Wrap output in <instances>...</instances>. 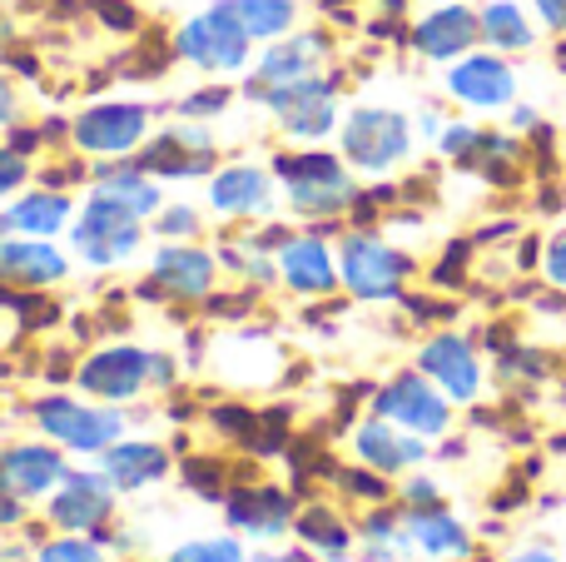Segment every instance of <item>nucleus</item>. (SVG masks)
Wrapping results in <instances>:
<instances>
[{"mask_svg": "<svg viewBox=\"0 0 566 562\" xmlns=\"http://www.w3.org/2000/svg\"><path fill=\"white\" fill-rule=\"evenodd\" d=\"M274 175L283 179V195L298 215L308 219H328V215H343V209L358 199L353 189L348 169L343 159L323 155V149H303V155H279L274 159Z\"/></svg>", "mask_w": 566, "mask_h": 562, "instance_id": "nucleus-1", "label": "nucleus"}, {"mask_svg": "<svg viewBox=\"0 0 566 562\" xmlns=\"http://www.w3.org/2000/svg\"><path fill=\"white\" fill-rule=\"evenodd\" d=\"M249 50H254V40H249V30L234 20L229 0H214L205 15L185 20V25L175 30V55L195 70H209V75H234V70H244Z\"/></svg>", "mask_w": 566, "mask_h": 562, "instance_id": "nucleus-2", "label": "nucleus"}, {"mask_svg": "<svg viewBox=\"0 0 566 562\" xmlns=\"http://www.w3.org/2000/svg\"><path fill=\"white\" fill-rule=\"evenodd\" d=\"M139 239H145V219H135L129 209L109 205V199H99V195H90L85 205H80V215L70 219V249H75V259H85L90 269L125 264L139 249Z\"/></svg>", "mask_w": 566, "mask_h": 562, "instance_id": "nucleus-3", "label": "nucleus"}, {"mask_svg": "<svg viewBox=\"0 0 566 562\" xmlns=\"http://www.w3.org/2000/svg\"><path fill=\"white\" fill-rule=\"evenodd\" d=\"M343 139V159L353 169H368V175H388L392 165H402L412 149V125L398 115V110L382 105H363L343 119L338 129Z\"/></svg>", "mask_w": 566, "mask_h": 562, "instance_id": "nucleus-4", "label": "nucleus"}, {"mask_svg": "<svg viewBox=\"0 0 566 562\" xmlns=\"http://www.w3.org/2000/svg\"><path fill=\"white\" fill-rule=\"evenodd\" d=\"M149 135V105L139 100H99L70 119V145H80L95 159H125L145 145Z\"/></svg>", "mask_w": 566, "mask_h": 562, "instance_id": "nucleus-5", "label": "nucleus"}, {"mask_svg": "<svg viewBox=\"0 0 566 562\" xmlns=\"http://www.w3.org/2000/svg\"><path fill=\"white\" fill-rule=\"evenodd\" d=\"M259 105H264L283 125V135H293V139H323L338 125V90H333L328 75H308V80H298V85L269 90Z\"/></svg>", "mask_w": 566, "mask_h": 562, "instance_id": "nucleus-6", "label": "nucleus"}, {"mask_svg": "<svg viewBox=\"0 0 566 562\" xmlns=\"http://www.w3.org/2000/svg\"><path fill=\"white\" fill-rule=\"evenodd\" d=\"M35 424L45 428L55 444L75 448V454H105L109 444H119L125 418H119L115 408H90V404H75V398L55 394V398H40L35 404Z\"/></svg>", "mask_w": 566, "mask_h": 562, "instance_id": "nucleus-7", "label": "nucleus"}, {"mask_svg": "<svg viewBox=\"0 0 566 562\" xmlns=\"http://www.w3.org/2000/svg\"><path fill=\"white\" fill-rule=\"evenodd\" d=\"M338 279L358 299H392L408 279V254L373 235H348L338 249Z\"/></svg>", "mask_w": 566, "mask_h": 562, "instance_id": "nucleus-8", "label": "nucleus"}, {"mask_svg": "<svg viewBox=\"0 0 566 562\" xmlns=\"http://www.w3.org/2000/svg\"><path fill=\"white\" fill-rule=\"evenodd\" d=\"M75 384L90 398H105V404H129L135 394H145L149 384V354L135 344H115V348H95V354L80 364Z\"/></svg>", "mask_w": 566, "mask_h": 562, "instance_id": "nucleus-9", "label": "nucleus"}, {"mask_svg": "<svg viewBox=\"0 0 566 562\" xmlns=\"http://www.w3.org/2000/svg\"><path fill=\"white\" fill-rule=\"evenodd\" d=\"M139 165L155 179H199L214 175V135L205 129V119H185V125L165 129L155 145L139 155Z\"/></svg>", "mask_w": 566, "mask_h": 562, "instance_id": "nucleus-10", "label": "nucleus"}, {"mask_svg": "<svg viewBox=\"0 0 566 562\" xmlns=\"http://www.w3.org/2000/svg\"><path fill=\"white\" fill-rule=\"evenodd\" d=\"M323 55H328V40L303 30V35H279L269 40V50L259 55L254 75H249V100H264L269 90H283V85H298V80L318 75Z\"/></svg>", "mask_w": 566, "mask_h": 562, "instance_id": "nucleus-11", "label": "nucleus"}, {"mask_svg": "<svg viewBox=\"0 0 566 562\" xmlns=\"http://www.w3.org/2000/svg\"><path fill=\"white\" fill-rule=\"evenodd\" d=\"M214 274H219V259L209 249L195 244H165L149 264V284L145 294H165L179 299V304H195V299L214 294Z\"/></svg>", "mask_w": 566, "mask_h": 562, "instance_id": "nucleus-12", "label": "nucleus"}, {"mask_svg": "<svg viewBox=\"0 0 566 562\" xmlns=\"http://www.w3.org/2000/svg\"><path fill=\"white\" fill-rule=\"evenodd\" d=\"M373 408H378V418H388V424L408 428V434H422V438H438L442 428H448V398H442L438 388H428V378H418V374L392 378V384L373 398Z\"/></svg>", "mask_w": 566, "mask_h": 562, "instance_id": "nucleus-13", "label": "nucleus"}, {"mask_svg": "<svg viewBox=\"0 0 566 562\" xmlns=\"http://www.w3.org/2000/svg\"><path fill=\"white\" fill-rule=\"evenodd\" d=\"M115 513V483L105 473H65L60 493L50 498V523L65 533H95Z\"/></svg>", "mask_w": 566, "mask_h": 562, "instance_id": "nucleus-14", "label": "nucleus"}, {"mask_svg": "<svg viewBox=\"0 0 566 562\" xmlns=\"http://www.w3.org/2000/svg\"><path fill=\"white\" fill-rule=\"evenodd\" d=\"M65 274H70V259L50 239H30V235L0 239V284L6 289H50Z\"/></svg>", "mask_w": 566, "mask_h": 562, "instance_id": "nucleus-15", "label": "nucleus"}, {"mask_svg": "<svg viewBox=\"0 0 566 562\" xmlns=\"http://www.w3.org/2000/svg\"><path fill=\"white\" fill-rule=\"evenodd\" d=\"M209 205L229 219H254L274 209V175L259 165H224L209 179Z\"/></svg>", "mask_w": 566, "mask_h": 562, "instance_id": "nucleus-16", "label": "nucleus"}, {"mask_svg": "<svg viewBox=\"0 0 566 562\" xmlns=\"http://www.w3.org/2000/svg\"><path fill=\"white\" fill-rule=\"evenodd\" d=\"M90 195L109 199V205L129 209L135 219H155L165 209V195H159V179L149 175L139 159H105L95 169V189Z\"/></svg>", "mask_w": 566, "mask_h": 562, "instance_id": "nucleus-17", "label": "nucleus"}, {"mask_svg": "<svg viewBox=\"0 0 566 562\" xmlns=\"http://www.w3.org/2000/svg\"><path fill=\"white\" fill-rule=\"evenodd\" d=\"M482 35V20L468 6H438L432 15H422L412 25V45L428 60H462Z\"/></svg>", "mask_w": 566, "mask_h": 562, "instance_id": "nucleus-18", "label": "nucleus"}, {"mask_svg": "<svg viewBox=\"0 0 566 562\" xmlns=\"http://www.w3.org/2000/svg\"><path fill=\"white\" fill-rule=\"evenodd\" d=\"M422 374H428L448 398H458V404L478 398V384H482L478 354H472V348L462 344L458 334H438V339H428V348H422Z\"/></svg>", "mask_w": 566, "mask_h": 562, "instance_id": "nucleus-19", "label": "nucleus"}, {"mask_svg": "<svg viewBox=\"0 0 566 562\" xmlns=\"http://www.w3.org/2000/svg\"><path fill=\"white\" fill-rule=\"evenodd\" d=\"M55 483H65V464H60L55 448L20 444V448H6V454H0V493L40 498Z\"/></svg>", "mask_w": 566, "mask_h": 562, "instance_id": "nucleus-20", "label": "nucleus"}, {"mask_svg": "<svg viewBox=\"0 0 566 562\" xmlns=\"http://www.w3.org/2000/svg\"><path fill=\"white\" fill-rule=\"evenodd\" d=\"M448 90L462 100V105H478V110H497L512 100L517 80L512 70L502 65L497 55H462L458 65L448 70Z\"/></svg>", "mask_w": 566, "mask_h": 562, "instance_id": "nucleus-21", "label": "nucleus"}, {"mask_svg": "<svg viewBox=\"0 0 566 562\" xmlns=\"http://www.w3.org/2000/svg\"><path fill=\"white\" fill-rule=\"evenodd\" d=\"M279 279L298 294H328L338 284V264L333 249L318 235H289V244L279 249Z\"/></svg>", "mask_w": 566, "mask_h": 562, "instance_id": "nucleus-22", "label": "nucleus"}, {"mask_svg": "<svg viewBox=\"0 0 566 562\" xmlns=\"http://www.w3.org/2000/svg\"><path fill=\"white\" fill-rule=\"evenodd\" d=\"M10 235H30V239H55L70 229L75 219V199L60 195V189H25L15 205L6 209Z\"/></svg>", "mask_w": 566, "mask_h": 562, "instance_id": "nucleus-23", "label": "nucleus"}, {"mask_svg": "<svg viewBox=\"0 0 566 562\" xmlns=\"http://www.w3.org/2000/svg\"><path fill=\"white\" fill-rule=\"evenodd\" d=\"M229 523L254 538H279L289 533L293 508L279 488H239V493H229Z\"/></svg>", "mask_w": 566, "mask_h": 562, "instance_id": "nucleus-24", "label": "nucleus"}, {"mask_svg": "<svg viewBox=\"0 0 566 562\" xmlns=\"http://www.w3.org/2000/svg\"><path fill=\"white\" fill-rule=\"evenodd\" d=\"M358 454L378 473H402V468L422 464V444L412 434H398V424H388V418H373L358 428Z\"/></svg>", "mask_w": 566, "mask_h": 562, "instance_id": "nucleus-25", "label": "nucleus"}, {"mask_svg": "<svg viewBox=\"0 0 566 562\" xmlns=\"http://www.w3.org/2000/svg\"><path fill=\"white\" fill-rule=\"evenodd\" d=\"M402 528H408L412 543H418L422 553H432V558H462L468 553V533H462V523H452V513H442L438 503L408 508Z\"/></svg>", "mask_w": 566, "mask_h": 562, "instance_id": "nucleus-26", "label": "nucleus"}, {"mask_svg": "<svg viewBox=\"0 0 566 562\" xmlns=\"http://www.w3.org/2000/svg\"><path fill=\"white\" fill-rule=\"evenodd\" d=\"M99 468H105V478L115 488H145V483H155V478H165L169 458H165V448H155V444H109Z\"/></svg>", "mask_w": 566, "mask_h": 562, "instance_id": "nucleus-27", "label": "nucleus"}, {"mask_svg": "<svg viewBox=\"0 0 566 562\" xmlns=\"http://www.w3.org/2000/svg\"><path fill=\"white\" fill-rule=\"evenodd\" d=\"M234 20L249 30V40H279L293 30L298 20V6L293 0H229Z\"/></svg>", "mask_w": 566, "mask_h": 562, "instance_id": "nucleus-28", "label": "nucleus"}, {"mask_svg": "<svg viewBox=\"0 0 566 562\" xmlns=\"http://www.w3.org/2000/svg\"><path fill=\"white\" fill-rule=\"evenodd\" d=\"M478 20H482V35H488L497 50H527L532 45V20L522 15L517 0H492Z\"/></svg>", "mask_w": 566, "mask_h": 562, "instance_id": "nucleus-29", "label": "nucleus"}, {"mask_svg": "<svg viewBox=\"0 0 566 562\" xmlns=\"http://www.w3.org/2000/svg\"><path fill=\"white\" fill-rule=\"evenodd\" d=\"M298 533H303V543H313L323 558H333V562L348 558V528H343L328 508H308V513L298 518Z\"/></svg>", "mask_w": 566, "mask_h": 562, "instance_id": "nucleus-30", "label": "nucleus"}, {"mask_svg": "<svg viewBox=\"0 0 566 562\" xmlns=\"http://www.w3.org/2000/svg\"><path fill=\"white\" fill-rule=\"evenodd\" d=\"M199 225H205V219H199L195 205H165V209L155 215V235L169 239V244H179V239H195Z\"/></svg>", "mask_w": 566, "mask_h": 562, "instance_id": "nucleus-31", "label": "nucleus"}, {"mask_svg": "<svg viewBox=\"0 0 566 562\" xmlns=\"http://www.w3.org/2000/svg\"><path fill=\"white\" fill-rule=\"evenodd\" d=\"M169 562H249V558H244V548H239L234 538H205V543L175 548V558Z\"/></svg>", "mask_w": 566, "mask_h": 562, "instance_id": "nucleus-32", "label": "nucleus"}, {"mask_svg": "<svg viewBox=\"0 0 566 562\" xmlns=\"http://www.w3.org/2000/svg\"><path fill=\"white\" fill-rule=\"evenodd\" d=\"M229 105H234V90H229V85H209V90H195V95L179 100V115H185V119H214V115H224Z\"/></svg>", "mask_w": 566, "mask_h": 562, "instance_id": "nucleus-33", "label": "nucleus"}, {"mask_svg": "<svg viewBox=\"0 0 566 562\" xmlns=\"http://www.w3.org/2000/svg\"><path fill=\"white\" fill-rule=\"evenodd\" d=\"M25 179H30V159L20 155L15 145H0V199L20 195V189H25Z\"/></svg>", "mask_w": 566, "mask_h": 562, "instance_id": "nucleus-34", "label": "nucleus"}, {"mask_svg": "<svg viewBox=\"0 0 566 562\" xmlns=\"http://www.w3.org/2000/svg\"><path fill=\"white\" fill-rule=\"evenodd\" d=\"M40 562H105L95 553V543H80V538H60V543H50Z\"/></svg>", "mask_w": 566, "mask_h": 562, "instance_id": "nucleus-35", "label": "nucleus"}, {"mask_svg": "<svg viewBox=\"0 0 566 562\" xmlns=\"http://www.w3.org/2000/svg\"><path fill=\"white\" fill-rule=\"evenodd\" d=\"M482 145V135L472 125H452V129H442V149H448L452 159H472V149Z\"/></svg>", "mask_w": 566, "mask_h": 562, "instance_id": "nucleus-36", "label": "nucleus"}, {"mask_svg": "<svg viewBox=\"0 0 566 562\" xmlns=\"http://www.w3.org/2000/svg\"><path fill=\"white\" fill-rule=\"evenodd\" d=\"M214 424L224 428V434H234V438H254L259 418L249 414V408H219V414H214Z\"/></svg>", "mask_w": 566, "mask_h": 562, "instance_id": "nucleus-37", "label": "nucleus"}, {"mask_svg": "<svg viewBox=\"0 0 566 562\" xmlns=\"http://www.w3.org/2000/svg\"><path fill=\"white\" fill-rule=\"evenodd\" d=\"M547 279L557 289H566V235L552 239V249H547Z\"/></svg>", "mask_w": 566, "mask_h": 562, "instance_id": "nucleus-38", "label": "nucleus"}, {"mask_svg": "<svg viewBox=\"0 0 566 562\" xmlns=\"http://www.w3.org/2000/svg\"><path fill=\"white\" fill-rule=\"evenodd\" d=\"M185 478H189V488H199V493H219V468L214 464H189Z\"/></svg>", "mask_w": 566, "mask_h": 562, "instance_id": "nucleus-39", "label": "nucleus"}, {"mask_svg": "<svg viewBox=\"0 0 566 562\" xmlns=\"http://www.w3.org/2000/svg\"><path fill=\"white\" fill-rule=\"evenodd\" d=\"M95 10L105 15V25H119V30H135V10L119 6V0H95Z\"/></svg>", "mask_w": 566, "mask_h": 562, "instance_id": "nucleus-40", "label": "nucleus"}, {"mask_svg": "<svg viewBox=\"0 0 566 562\" xmlns=\"http://www.w3.org/2000/svg\"><path fill=\"white\" fill-rule=\"evenodd\" d=\"M6 125H15V85L0 75V129Z\"/></svg>", "mask_w": 566, "mask_h": 562, "instance_id": "nucleus-41", "label": "nucleus"}, {"mask_svg": "<svg viewBox=\"0 0 566 562\" xmlns=\"http://www.w3.org/2000/svg\"><path fill=\"white\" fill-rule=\"evenodd\" d=\"M408 503H418V508L438 503V488H432L428 478H412V483H408Z\"/></svg>", "mask_w": 566, "mask_h": 562, "instance_id": "nucleus-42", "label": "nucleus"}, {"mask_svg": "<svg viewBox=\"0 0 566 562\" xmlns=\"http://www.w3.org/2000/svg\"><path fill=\"white\" fill-rule=\"evenodd\" d=\"M149 378H155L159 388H169V384H175V364H169L165 354H149Z\"/></svg>", "mask_w": 566, "mask_h": 562, "instance_id": "nucleus-43", "label": "nucleus"}, {"mask_svg": "<svg viewBox=\"0 0 566 562\" xmlns=\"http://www.w3.org/2000/svg\"><path fill=\"white\" fill-rule=\"evenodd\" d=\"M537 10L552 30H566V0H537Z\"/></svg>", "mask_w": 566, "mask_h": 562, "instance_id": "nucleus-44", "label": "nucleus"}, {"mask_svg": "<svg viewBox=\"0 0 566 562\" xmlns=\"http://www.w3.org/2000/svg\"><path fill=\"white\" fill-rule=\"evenodd\" d=\"M343 488H353V493H368V498H378V493H382L378 478H363V473H343Z\"/></svg>", "mask_w": 566, "mask_h": 562, "instance_id": "nucleus-45", "label": "nucleus"}, {"mask_svg": "<svg viewBox=\"0 0 566 562\" xmlns=\"http://www.w3.org/2000/svg\"><path fill=\"white\" fill-rule=\"evenodd\" d=\"M25 518V508H20V498H10V493H0V528H10V523H20Z\"/></svg>", "mask_w": 566, "mask_h": 562, "instance_id": "nucleus-46", "label": "nucleus"}, {"mask_svg": "<svg viewBox=\"0 0 566 562\" xmlns=\"http://www.w3.org/2000/svg\"><path fill=\"white\" fill-rule=\"evenodd\" d=\"M512 562H557V558H552V553H542V548H532V553H517Z\"/></svg>", "mask_w": 566, "mask_h": 562, "instance_id": "nucleus-47", "label": "nucleus"}, {"mask_svg": "<svg viewBox=\"0 0 566 562\" xmlns=\"http://www.w3.org/2000/svg\"><path fill=\"white\" fill-rule=\"evenodd\" d=\"M254 562H313V558H303V553H283V558H254Z\"/></svg>", "mask_w": 566, "mask_h": 562, "instance_id": "nucleus-48", "label": "nucleus"}, {"mask_svg": "<svg viewBox=\"0 0 566 562\" xmlns=\"http://www.w3.org/2000/svg\"><path fill=\"white\" fill-rule=\"evenodd\" d=\"M0 562H25V553L20 548H0Z\"/></svg>", "mask_w": 566, "mask_h": 562, "instance_id": "nucleus-49", "label": "nucleus"}, {"mask_svg": "<svg viewBox=\"0 0 566 562\" xmlns=\"http://www.w3.org/2000/svg\"><path fill=\"white\" fill-rule=\"evenodd\" d=\"M6 235H10V219H6V215H0V239H6Z\"/></svg>", "mask_w": 566, "mask_h": 562, "instance_id": "nucleus-50", "label": "nucleus"}]
</instances>
